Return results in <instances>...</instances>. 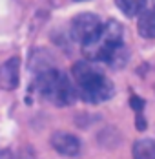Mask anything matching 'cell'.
Returning <instances> with one entry per match:
<instances>
[{"instance_id": "cell-2", "label": "cell", "mask_w": 155, "mask_h": 159, "mask_svg": "<svg viewBox=\"0 0 155 159\" xmlns=\"http://www.w3.org/2000/svg\"><path fill=\"white\" fill-rule=\"evenodd\" d=\"M124 30L117 20L102 22L100 30L93 35L88 42L82 44V51L88 61L93 62H108L109 55L124 44Z\"/></svg>"}, {"instance_id": "cell-8", "label": "cell", "mask_w": 155, "mask_h": 159, "mask_svg": "<svg viewBox=\"0 0 155 159\" xmlns=\"http://www.w3.org/2000/svg\"><path fill=\"white\" fill-rule=\"evenodd\" d=\"M133 159H155L153 139H139L133 144Z\"/></svg>"}, {"instance_id": "cell-1", "label": "cell", "mask_w": 155, "mask_h": 159, "mask_svg": "<svg viewBox=\"0 0 155 159\" xmlns=\"http://www.w3.org/2000/svg\"><path fill=\"white\" fill-rule=\"evenodd\" d=\"M73 79L77 80L78 93L88 102H102L113 95V84L91 62H77L73 66Z\"/></svg>"}, {"instance_id": "cell-3", "label": "cell", "mask_w": 155, "mask_h": 159, "mask_svg": "<svg viewBox=\"0 0 155 159\" xmlns=\"http://www.w3.org/2000/svg\"><path fill=\"white\" fill-rule=\"evenodd\" d=\"M35 88L38 90L40 95H44L47 101H51L59 106L69 104L75 95L68 79L57 70H47L44 73H40L38 79L35 80Z\"/></svg>"}, {"instance_id": "cell-4", "label": "cell", "mask_w": 155, "mask_h": 159, "mask_svg": "<svg viewBox=\"0 0 155 159\" xmlns=\"http://www.w3.org/2000/svg\"><path fill=\"white\" fill-rule=\"evenodd\" d=\"M100 26H102V22H100L99 15H95V13H80L71 20V35H73L75 40L84 44L100 30Z\"/></svg>"}, {"instance_id": "cell-6", "label": "cell", "mask_w": 155, "mask_h": 159, "mask_svg": "<svg viewBox=\"0 0 155 159\" xmlns=\"http://www.w3.org/2000/svg\"><path fill=\"white\" fill-rule=\"evenodd\" d=\"M20 80V61L13 57L0 66V86L4 90H15Z\"/></svg>"}, {"instance_id": "cell-7", "label": "cell", "mask_w": 155, "mask_h": 159, "mask_svg": "<svg viewBox=\"0 0 155 159\" xmlns=\"http://www.w3.org/2000/svg\"><path fill=\"white\" fill-rule=\"evenodd\" d=\"M137 31L144 39H155V7L144 9L137 20Z\"/></svg>"}, {"instance_id": "cell-10", "label": "cell", "mask_w": 155, "mask_h": 159, "mask_svg": "<svg viewBox=\"0 0 155 159\" xmlns=\"http://www.w3.org/2000/svg\"><path fill=\"white\" fill-rule=\"evenodd\" d=\"M75 2H84V0H75Z\"/></svg>"}, {"instance_id": "cell-11", "label": "cell", "mask_w": 155, "mask_h": 159, "mask_svg": "<svg viewBox=\"0 0 155 159\" xmlns=\"http://www.w3.org/2000/svg\"><path fill=\"white\" fill-rule=\"evenodd\" d=\"M153 4H155V0H153Z\"/></svg>"}, {"instance_id": "cell-9", "label": "cell", "mask_w": 155, "mask_h": 159, "mask_svg": "<svg viewBox=\"0 0 155 159\" xmlns=\"http://www.w3.org/2000/svg\"><path fill=\"white\" fill-rule=\"evenodd\" d=\"M115 4L126 16H139L146 9V0H115Z\"/></svg>"}, {"instance_id": "cell-5", "label": "cell", "mask_w": 155, "mask_h": 159, "mask_svg": "<svg viewBox=\"0 0 155 159\" xmlns=\"http://www.w3.org/2000/svg\"><path fill=\"white\" fill-rule=\"evenodd\" d=\"M51 146L66 157H75L80 152V141L75 135L66 134V132H57L51 135Z\"/></svg>"}]
</instances>
